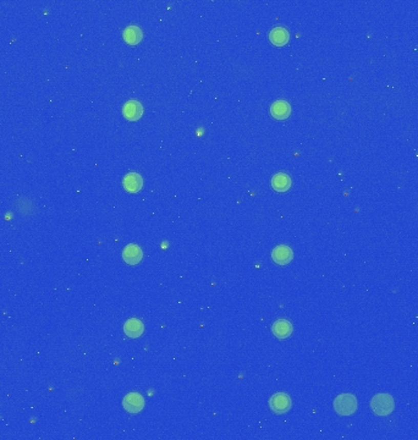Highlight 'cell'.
<instances>
[{
  "label": "cell",
  "instance_id": "cell-1",
  "mask_svg": "<svg viewBox=\"0 0 418 440\" xmlns=\"http://www.w3.org/2000/svg\"><path fill=\"white\" fill-rule=\"evenodd\" d=\"M370 409L378 416H389L395 409V403L389 394H378L370 401Z\"/></svg>",
  "mask_w": 418,
  "mask_h": 440
},
{
  "label": "cell",
  "instance_id": "cell-2",
  "mask_svg": "<svg viewBox=\"0 0 418 440\" xmlns=\"http://www.w3.org/2000/svg\"><path fill=\"white\" fill-rule=\"evenodd\" d=\"M334 409L340 416H351L357 410V400L353 395H339L334 401Z\"/></svg>",
  "mask_w": 418,
  "mask_h": 440
},
{
  "label": "cell",
  "instance_id": "cell-3",
  "mask_svg": "<svg viewBox=\"0 0 418 440\" xmlns=\"http://www.w3.org/2000/svg\"><path fill=\"white\" fill-rule=\"evenodd\" d=\"M291 405H292V401H291L290 396L284 393L275 394L269 400V406H270L271 411L278 414L287 412L291 409Z\"/></svg>",
  "mask_w": 418,
  "mask_h": 440
},
{
  "label": "cell",
  "instance_id": "cell-4",
  "mask_svg": "<svg viewBox=\"0 0 418 440\" xmlns=\"http://www.w3.org/2000/svg\"><path fill=\"white\" fill-rule=\"evenodd\" d=\"M122 406L128 412L130 413H138L143 410L144 407V398L142 397V395L137 393H131L128 394L123 398Z\"/></svg>",
  "mask_w": 418,
  "mask_h": 440
},
{
  "label": "cell",
  "instance_id": "cell-5",
  "mask_svg": "<svg viewBox=\"0 0 418 440\" xmlns=\"http://www.w3.org/2000/svg\"><path fill=\"white\" fill-rule=\"evenodd\" d=\"M271 257H273L274 262L278 263L279 266H286V264H289L292 261L294 253L289 246L280 245V246L274 248Z\"/></svg>",
  "mask_w": 418,
  "mask_h": 440
},
{
  "label": "cell",
  "instance_id": "cell-6",
  "mask_svg": "<svg viewBox=\"0 0 418 440\" xmlns=\"http://www.w3.org/2000/svg\"><path fill=\"white\" fill-rule=\"evenodd\" d=\"M142 257H143V253H142V250L137 245H128L122 251L123 261L128 264H131V266H135V264L141 262Z\"/></svg>",
  "mask_w": 418,
  "mask_h": 440
},
{
  "label": "cell",
  "instance_id": "cell-7",
  "mask_svg": "<svg viewBox=\"0 0 418 440\" xmlns=\"http://www.w3.org/2000/svg\"><path fill=\"white\" fill-rule=\"evenodd\" d=\"M142 113H143V108L137 101H129L122 108L123 116L131 121L138 120L142 116Z\"/></svg>",
  "mask_w": 418,
  "mask_h": 440
},
{
  "label": "cell",
  "instance_id": "cell-8",
  "mask_svg": "<svg viewBox=\"0 0 418 440\" xmlns=\"http://www.w3.org/2000/svg\"><path fill=\"white\" fill-rule=\"evenodd\" d=\"M123 331H125V334L129 337L136 339V337H139L144 333V325L137 318H131L123 325Z\"/></svg>",
  "mask_w": 418,
  "mask_h": 440
},
{
  "label": "cell",
  "instance_id": "cell-9",
  "mask_svg": "<svg viewBox=\"0 0 418 440\" xmlns=\"http://www.w3.org/2000/svg\"><path fill=\"white\" fill-rule=\"evenodd\" d=\"M122 184L126 191H129V192L131 193H136L138 192V191H141L142 186H143V180H142V177L139 176L137 173H129L123 177Z\"/></svg>",
  "mask_w": 418,
  "mask_h": 440
},
{
  "label": "cell",
  "instance_id": "cell-10",
  "mask_svg": "<svg viewBox=\"0 0 418 440\" xmlns=\"http://www.w3.org/2000/svg\"><path fill=\"white\" fill-rule=\"evenodd\" d=\"M271 330L278 339H287L292 334V324L286 319H279L273 324Z\"/></svg>",
  "mask_w": 418,
  "mask_h": 440
},
{
  "label": "cell",
  "instance_id": "cell-11",
  "mask_svg": "<svg viewBox=\"0 0 418 440\" xmlns=\"http://www.w3.org/2000/svg\"><path fill=\"white\" fill-rule=\"evenodd\" d=\"M291 177L285 173L275 174L271 178V186L278 192H286L291 187Z\"/></svg>",
  "mask_w": 418,
  "mask_h": 440
},
{
  "label": "cell",
  "instance_id": "cell-12",
  "mask_svg": "<svg viewBox=\"0 0 418 440\" xmlns=\"http://www.w3.org/2000/svg\"><path fill=\"white\" fill-rule=\"evenodd\" d=\"M270 113H271V115L275 117V119L284 120V119H286V117L290 116L291 107H290V104L287 103V102L278 101V102H275L273 105H271Z\"/></svg>",
  "mask_w": 418,
  "mask_h": 440
},
{
  "label": "cell",
  "instance_id": "cell-13",
  "mask_svg": "<svg viewBox=\"0 0 418 440\" xmlns=\"http://www.w3.org/2000/svg\"><path fill=\"white\" fill-rule=\"evenodd\" d=\"M269 39H270V42L273 43L274 46H285L290 39L289 32L283 27H275L270 31V33H269Z\"/></svg>",
  "mask_w": 418,
  "mask_h": 440
},
{
  "label": "cell",
  "instance_id": "cell-14",
  "mask_svg": "<svg viewBox=\"0 0 418 440\" xmlns=\"http://www.w3.org/2000/svg\"><path fill=\"white\" fill-rule=\"evenodd\" d=\"M123 39H125L129 44H132V46L137 44L139 41L142 39L141 28L137 26L126 27V30L123 31Z\"/></svg>",
  "mask_w": 418,
  "mask_h": 440
}]
</instances>
